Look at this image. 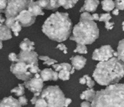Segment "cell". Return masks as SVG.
<instances>
[{
    "instance_id": "2",
    "label": "cell",
    "mask_w": 124,
    "mask_h": 107,
    "mask_svg": "<svg viewBox=\"0 0 124 107\" xmlns=\"http://www.w3.org/2000/svg\"><path fill=\"white\" fill-rule=\"evenodd\" d=\"M124 62L113 57L105 62H100L93 72V78L100 86L118 83L124 77Z\"/></svg>"
},
{
    "instance_id": "28",
    "label": "cell",
    "mask_w": 124,
    "mask_h": 107,
    "mask_svg": "<svg viewBox=\"0 0 124 107\" xmlns=\"http://www.w3.org/2000/svg\"><path fill=\"white\" fill-rule=\"evenodd\" d=\"M34 105H35L34 107H46L47 104L43 98L39 96Z\"/></svg>"
},
{
    "instance_id": "3",
    "label": "cell",
    "mask_w": 124,
    "mask_h": 107,
    "mask_svg": "<svg viewBox=\"0 0 124 107\" xmlns=\"http://www.w3.org/2000/svg\"><path fill=\"white\" fill-rule=\"evenodd\" d=\"M92 107H124V86L115 83L97 91L91 104Z\"/></svg>"
},
{
    "instance_id": "41",
    "label": "cell",
    "mask_w": 124,
    "mask_h": 107,
    "mask_svg": "<svg viewBox=\"0 0 124 107\" xmlns=\"http://www.w3.org/2000/svg\"><path fill=\"white\" fill-rule=\"evenodd\" d=\"M105 28L107 30H112L114 27V22H110V21H107V22H105Z\"/></svg>"
},
{
    "instance_id": "23",
    "label": "cell",
    "mask_w": 124,
    "mask_h": 107,
    "mask_svg": "<svg viewBox=\"0 0 124 107\" xmlns=\"http://www.w3.org/2000/svg\"><path fill=\"white\" fill-rule=\"evenodd\" d=\"M12 93H15L17 96H23L24 93H25V86L23 84H18L17 87L14 88L13 89L11 90L10 91Z\"/></svg>"
},
{
    "instance_id": "55",
    "label": "cell",
    "mask_w": 124,
    "mask_h": 107,
    "mask_svg": "<svg viewBox=\"0 0 124 107\" xmlns=\"http://www.w3.org/2000/svg\"><path fill=\"white\" fill-rule=\"evenodd\" d=\"M37 1H38V0H37Z\"/></svg>"
},
{
    "instance_id": "47",
    "label": "cell",
    "mask_w": 124,
    "mask_h": 107,
    "mask_svg": "<svg viewBox=\"0 0 124 107\" xmlns=\"http://www.w3.org/2000/svg\"><path fill=\"white\" fill-rule=\"evenodd\" d=\"M79 83L81 85H84L86 84V78L84 77H82L79 79Z\"/></svg>"
},
{
    "instance_id": "44",
    "label": "cell",
    "mask_w": 124,
    "mask_h": 107,
    "mask_svg": "<svg viewBox=\"0 0 124 107\" xmlns=\"http://www.w3.org/2000/svg\"><path fill=\"white\" fill-rule=\"evenodd\" d=\"M81 107H91V104L89 101H84L81 104Z\"/></svg>"
},
{
    "instance_id": "25",
    "label": "cell",
    "mask_w": 124,
    "mask_h": 107,
    "mask_svg": "<svg viewBox=\"0 0 124 107\" xmlns=\"http://www.w3.org/2000/svg\"><path fill=\"white\" fill-rule=\"evenodd\" d=\"M70 71H68L66 70H61L58 72V78H60L62 80H68L70 79Z\"/></svg>"
},
{
    "instance_id": "32",
    "label": "cell",
    "mask_w": 124,
    "mask_h": 107,
    "mask_svg": "<svg viewBox=\"0 0 124 107\" xmlns=\"http://www.w3.org/2000/svg\"><path fill=\"white\" fill-rule=\"evenodd\" d=\"M111 18H112V17L110 13H104V14H101V15L100 16L99 21L105 22L109 21Z\"/></svg>"
},
{
    "instance_id": "7",
    "label": "cell",
    "mask_w": 124,
    "mask_h": 107,
    "mask_svg": "<svg viewBox=\"0 0 124 107\" xmlns=\"http://www.w3.org/2000/svg\"><path fill=\"white\" fill-rule=\"evenodd\" d=\"M29 0H7V7L4 9L6 17H16L20 12L25 9Z\"/></svg>"
},
{
    "instance_id": "14",
    "label": "cell",
    "mask_w": 124,
    "mask_h": 107,
    "mask_svg": "<svg viewBox=\"0 0 124 107\" xmlns=\"http://www.w3.org/2000/svg\"><path fill=\"white\" fill-rule=\"evenodd\" d=\"M70 59L72 62L73 67L77 70H80L83 69L86 63V59L79 55L72 57Z\"/></svg>"
},
{
    "instance_id": "34",
    "label": "cell",
    "mask_w": 124,
    "mask_h": 107,
    "mask_svg": "<svg viewBox=\"0 0 124 107\" xmlns=\"http://www.w3.org/2000/svg\"><path fill=\"white\" fill-rule=\"evenodd\" d=\"M36 3L40 6L41 8H44L47 9L48 6H49V0H38L36 1Z\"/></svg>"
},
{
    "instance_id": "45",
    "label": "cell",
    "mask_w": 124,
    "mask_h": 107,
    "mask_svg": "<svg viewBox=\"0 0 124 107\" xmlns=\"http://www.w3.org/2000/svg\"><path fill=\"white\" fill-rule=\"evenodd\" d=\"M38 59H40V60H41V61H44H44L48 60L49 59V57H47V56H39V57H38Z\"/></svg>"
},
{
    "instance_id": "20",
    "label": "cell",
    "mask_w": 124,
    "mask_h": 107,
    "mask_svg": "<svg viewBox=\"0 0 124 107\" xmlns=\"http://www.w3.org/2000/svg\"><path fill=\"white\" fill-rule=\"evenodd\" d=\"M102 9L105 12H110L115 8V4L113 0H103L102 1Z\"/></svg>"
},
{
    "instance_id": "21",
    "label": "cell",
    "mask_w": 124,
    "mask_h": 107,
    "mask_svg": "<svg viewBox=\"0 0 124 107\" xmlns=\"http://www.w3.org/2000/svg\"><path fill=\"white\" fill-rule=\"evenodd\" d=\"M53 69L56 72H59L61 70H66L68 71H70L72 68V66L68 63H61V64H52Z\"/></svg>"
},
{
    "instance_id": "9",
    "label": "cell",
    "mask_w": 124,
    "mask_h": 107,
    "mask_svg": "<svg viewBox=\"0 0 124 107\" xmlns=\"http://www.w3.org/2000/svg\"><path fill=\"white\" fill-rule=\"evenodd\" d=\"M24 86L28 88L33 94L37 93H41L44 88V81L40 77L39 73L34 74V77L31 78L23 83Z\"/></svg>"
},
{
    "instance_id": "12",
    "label": "cell",
    "mask_w": 124,
    "mask_h": 107,
    "mask_svg": "<svg viewBox=\"0 0 124 107\" xmlns=\"http://www.w3.org/2000/svg\"><path fill=\"white\" fill-rule=\"evenodd\" d=\"M27 8L28 11L34 17L44 14V12L41 9L42 8H41L40 6L36 3V1H34L33 0H29Z\"/></svg>"
},
{
    "instance_id": "52",
    "label": "cell",
    "mask_w": 124,
    "mask_h": 107,
    "mask_svg": "<svg viewBox=\"0 0 124 107\" xmlns=\"http://www.w3.org/2000/svg\"><path fill=\"white\" fill-rule=\"evenodd\" d=\"M2 47H3L2 41H0V49H2Z\"/></svg>"
},
{
    "instance_id": "13",
    "label": "cell",
    "mask_w": 124,
    "mask_h": 107,
    "mask_svg": "<svg viewBox=\"0 0 124 107\" xmlns=\"http://www.w3.org/2000/svg\"><path fill=\"white\" fill-rule=\"evenodd\" d=\"M100 4L99 0H86L84 6L81 8L80 12H94L96 11L98 5Z\"/></svg>"
},
{
    "instance_id": "43",
    "label": "cell",
    "mask_w": 124,
    "mask_h": 107,
    "mask_svg": "<svg viewBox=\"0 0 124 107\" xmlns=\"http://www.w3.org/2000/svg\"><path fill=\"white\" fill-rule=\"evenodd\" d=\"M72 102V100L70 99H65L64 101V107H68Z\"/></svg>"
},
{
    "instance_id": "4",
    "label": "cell",
    "mask_w": 124,
    "mask_h": 107,
    "mask_svg": "<svg viewBox=\"0 0 124 107\" xmlns=\"http://www.w3.org/2000/svg\"><path fill=\"white\" fill-rule=\"evenodd\" d=\"M100 36V30L94 20H80L73 29L70 40L77 43L88 45L93 43Z\"/></svg>"
},
{
    "instance_id": "11",
    "label": "cell",
    "mask_w": 124,
    "mask_h": 107,
    "mask_svg": "<svg viewBox=\"0 0 124 107\" xmlns=\"http://www.w3.org/2000/svg\"><path fill=\"white\" fill-rule=\"evenodd\" d=\"M16 20L20 22L21 26L28 27L35 22L36 17L33 16L28 10L23 9L15 17Z\"/></svg>"
},
{
    "instance_id": "18",
    "label": "cell",
    "mask_w": 124,
    "mask_h": 107,
    "mask_svg": "<svg viewBox=\"0 0 124 107\" xmlns=\"http://www.w3.org/2000/svg\"><path fill=\"white\" fill-rule=\"evenodd\" d=\"M54 72V71H53L52 69L46 68V69L40 71L39 75L43 81H49V80H52Z\"/></svg>"
},
{
    "instance_id": "46",
    "label": "cell",
    "mask_w": 124,
    "mask_h": 107,
    "mask_svg": "<svg viewBox=\"0 0 124 107\" xmlns=\"http://www.w3.org/2000/svg\"><path fill=\"white\" fill-rule=\"evenodd\" d=\"M92 16L93 20H99V18H100V15H99V14H97V13H94V14H93Z\"/></svg>"
},
{
    "instance_id": "24",
    "label": "cell",
    "mask_w": 124,
    "mask_h": 107,
    "mask_svg": "<svg viewBox=\"0 0 124 107\" xmlns=\"http://www.w3.org/2000/svg\"><path fill=\"white\" fill-rule=\"evenodd\" d=\"M58 4H59L60 7L62 6L65 9L73 8L76 4H74V2L72 0H58Z\"/></svg>"
},
{
    "instance_id": "31",
    "label": "cell",
    "mask_w": 124,
    "mask_h": 107,
    "mask_svg": "<svg viewBox=\"0 0 124 107\" xmlns=\"http://www.w3.org/2000/svg\"><path fill=\"white\" fill-rule=\"evenodd\" d=\"M60 7L59 4H58V0H49V6L47 9H57Z\"/></svg>"
},
{
    "instance_id": "38",
    "label": "cell",
    "mask_w": 124,
    "mask_h": 107,
    "mask_svg": "<svg viewBox=\"0 0 124 107\" xmlns=\"http://www.w3.org/2000/svg\"><path fill=\"white\" fill-rule=\"evenodd\" d=\"M9 61H11L12 62H18V58H17V55L15 53H10L9 54Z\"/></svg>"
},
{
    "instance_id": "17",
    "label": "cell",
    "mask_w": 124,
    "mask_h": 107,
    "mask_svg": "<svg viewBox=\"0 0 124 107\" xmlns=\"http://www.w3.org/2000/svg\"><path fill=\"white\" fill-rule=\"evenodd\" d=\"M95 93L96 92L93 88H89L80 95V98L82 100H86L89 102H92L94 98Z\"/></svg>"
},
{
    "instance_id": "48",
    "label": "cell",
    "mask_w": 124,
    "mask_h": 107,
    "mask_svg": "<svg viewBox=\"0 0 124 107\" xmlns=\"http://www.w3.org/2000/svg\"><path fill=\"white\" fill-rule=\"evenodd\" d=\"M113 14H114V15H118L119 14V9H113Z\"/></svg>"
},
{
    "instance_id": "22",
    "label": "cell",
    "mask_w": 124,
    "mask_h": 107,
    "mask_svg": "<svg viewBox=\"0 0 124 107\" xmlns=\"http://www.w3.org/2000/svg\"><path fill=\"white\" fill-rule=\"evenodd\" d=\"M117 54H118V57L119 59H121L122 62L124 61V40L122 39L119 43H118V50H117Z\"/></svg>"
},
{
    "instance_id": "54",
    "label": "cell",
    "mask_w": 124,
    "mask_h": 107,
    "mask_svg": "<svg viewBox=\"0 0 124 107\" xmlns=\"http://www.w3.org/2000/svg\"><path fill=\"white\" fill-rule=\"evenodd\" d=\"M1 12H4V11H1V10H0V13H1Z\"/></svg>"
},
{
    "instance_id": "27",
    "label": "cell",
    "mask_w": 124,
    "mask_h": 107,
    "mask_svg": "<svg viewBox=\"0 0 124 107\" xmlns=\"http://www.w3.org/2000/svg\"><path fill=\"white\" fill-rule=\"evenodd\" d=\"M73 51L75 53H79V54H86L88 52L86 45L81 44V43H77L76 48L74 49Z\"/></svg>"
},
{
    "instance_id": "50",
    "label": "cell",
    "mask_w": 124,
    "mask_h": 107,
    "mask_svg": "<svg viewBox=\"0 0 124 107\" xmlns=\"http://www.w3.org/2000/svg\"><path fill=\"white\" fill-rule=\"evenodd\" d=\"M4 21H5V19L1 17V15L0 14V23H3V22H4Z\"/></svg>"
},
{
    "instance_id": "39",
    "label": "cell",
    "mask_w": 124,
    "mask_h": 107,
    "mask_svg": "<svg viewBox=\"0 0 124 107\" xmlns=\"http://www.w3.org/2000/svg\"><path fill=\"white\" fill-rule=\"evenodd\" d=\"M57 49H60V51H62L64 54H68V49L66 47V46L63 43H59L57 47H56Z\"/></svg>"
},
{
    "instance_id": "37",
    "label": "cell",
    "mask_w": 124,
    "mask_h": 107,
    "mask_svg": "<svg viewBox=\"0 0 124 107\" xmlns=\"http://www.w3.org/2000/svg\"><path fill=\"white\" fill-rule=\"evenodd\" d=\"M17 101L21 106H25L28 104V99H26L25 96H19V99Z\"/></svg>"
},
{
    "instance_id": "8",
    "label": "cell",
    "mask_w": 124,
    "mask_h": 107,
    "mask_svg": "<svg viewBox=\"0 0 124 107\" xmlns=\"http://www.w3.org/2000/svg\"><path fill=\"white\" fill-rule=\"evenodd\" d=\"M114 50L110 45H105L96 49L92 54V59L96 61L105 62L113 57Z\"/></svg>"
},
{
    "instance_id": "15",
    "label": "cell",
    "mask_w": 124,
    "mask_h": 107,
    "mask_svg": "<svg viewBox=\"0 0 124 107\" xmlns=\"http://www.w3.org/2000/svg\"><path fill=\"white\" fill-rule=\"evenodd\" d=\"M0 107H22L18 101L12 96L5 97L0 101Z\"/></svg>"
},
{
    "instance_id": "35",
    "label": "cell",
    "mask_w": 124,
    "mask_h": 107,
    "mask_svg": "<svg viewBox=\"0 0 124 107\" xmlns=\"http://www.w3.org/2000/svg\"><path fill=\"white\" fill-rule=\"evenodd\" d=\"M115 7L119 10H124V0H116L114 1Z\"/></svg>"
},
{
    "instance_id": "40",
    "label": "cell",
    "mask_w": 124,
    "mask_h": 107,
    "mask_svg": "<svg viewBox=\"0 0 124 107\" xmlns=\"http://www.w3.org/2000/svg\"><path fill=\"white\" fill-rule=\"evenodd\" d=\"M56 63H57V60H55V59H49L48 60H46V61H44V64H45V65H52V64H56Z\"/></svg>"
},
{
    "instance_id": "42",
    "label": "cell",
    "mask_w": 124,
    "mask_h": 107,
    "mask_svg": "<svg viewBox=\"0 0 124 107\" xmlns=\"http://www.w3.org/2000/svg\"><path fill=\"white\" fill-rule=\"evenodd\" d=\"M7 7V0H0V10L4 11Z\"/></svg>"
},
{
    "instance_id": "5",
    "label": "cell",
    "mask_w": 124,
    "mask_h": 107,
    "mask_svg": "<svg viewBox=\"0 0 124 107\" xmlns=\"http://www.w3.org/2000/svg\"><path fill=\"white\" fill-rule=\"evenodd\" d=\"M40 97L43 98L46 104V107H64L65 96L58 86H50L42 90Z\"/></svg>"
},
{
    "instance_id": "53",
    "label": "cell",
    "mask_w": 124,
    "mask_h": 107,
    "mask_svg": "<svg viewBox=\"0 0 124 107\" xmlns=\"http://www.w3.org/2000/svg\"><path fill=\"white\" fill-rule=\"evenodd\" d=\"M73 2H74V4H76L77 2H78V0H72Z\"/></svg>"
},
{
    "instance_id": "26",
    "label": "cell",
    "mask_w": 124,
    "mask_h": 107,
    "mask_svg": "<svg viewBox=\"0 0 124 107\" xmlns=\"http://www.w3.org/2000/svg\"><path fill=\"white\" fill-rule=\"evenodd\" d=\"M21 29H22V26L20 24V22L18 21H17V20L15 22V23L12 25V26L10 28V30L13 32L15 36H18L19 32L21 30Z\"/></svg>"
},
{
    "instance_id": "29",
    "label": "cell",
    "mask_w": 124,
    "mask_h": 107,
    "mask_svg": "<svg viewBox=\"0 0 124 107\" xmlns=\"http://www.w3.org/2000/svg\"><path fill=\"white\" fill-rule=\"evenodd\" d=\"M80 20H93L92 14H90L89 12H81V17H80Z\"/></svg>"
},
{
    "instance_id": "30",
    "label": "cell",
    "mask_w": 124,
    "mask_h": 107,
    "mask_svg": "<svg viewBox=\"0 0 124 107\" xmlns=\"http://www.w3.org/2000/svg\"><path fill=\"white\" fill-rule=\"evenodd\" d=\"M16 21V18L15 17H7V19L5 20L4 22H5V25L9 28H11V27L12 26V25L15 23V22Z\"/></svg>"
},
{
    "instance_id": "6",
    "label": "cell",
    "mask_w": 124,
    "mask_h": 107,
    "mask_svg": "<svg viewBox=\"0 0 124 107\" xmlns=\"http://www.w3.org/2000/svg\"><path fill=\"white\" fill-rule=\"evenodd\" d=\"M31 65L33 64H27L23 62L18 61L11 64L10 71L13 75L16 76L17 79L27 81L33 77V74L31 73L28 70Z\"/></svg>"
},
{
    "instance_id": "33",
    "label": "cell",
    "mask_w": 124,
    "mask_h": 107,
    "mask_svg": "<svg viewBox=\"0 0 124 107\" xmlns=\"http://www.w3.org/2000/svg\"><path fill=\"white\" fill-rule=\"evenodd\" d=\"M84 77L86 78V84L87 85V86L89 87V88H92L94 86V84H95L94 81L92 80V79L88 75H86Z\"/></svg>"
},
{
    "instance_id": "19",
    "label": "cell",
    "mask_w": 124,
    "mask_h": 107,
    "mask_svg": "<svg viewBox=\"0 0 124 107\" xmlns=\"http://www.w3.org/2000/svg\"><path fill=\"white\" fill-rule=\"evenodd\" d=\"M20 48L23 51H33L34 50V42L30 41L28 38H25L20 43Z\"/></svg>"
},
{
    "instance_id": "16",
    "label": "cell",
    "mask_w": 124,
    "mask_h": 107,
    "mask_svg": "<svg viewBox=\"0 0 124 107\" xmlns=\"http://www.w3.org/2000/svg\"><path fill=\"white\" fill-rule=\"evenodd\" d=\"M12 38V36L10 28H7L2 23H0V41H7Z\"/></svg>"
},
{
    "instance_id": "36",
    "label": "cell",
    "mask_w": 124,
    "mask_h": 107,
    "mask_svg": "<svg viewBox=\"0 0 124 107\" xmlns=\"http://www.w3.org/2000/svg\"><path fill=\"white\" fill-rule=\"evenodd\" d=\"M28 70L33 75V74H36V73H39L41 71L40 69H39V65H31Z\"/></svg>"
},
{
    "instance_id": "10",
    "label": "cell",
    "mask_w": 124,
    "mask_h": 107,
    "mask_svg": "<svg viewBox=\"0 0 124 107\" xmlns=\"http://www.w3.org/2000/svg\"><path fill=\"white\" fill-rule=\"evenodd\" d=\"M38 57L39 55L34 51L21 50L20 54L17 55L18 61L23 62L27 64H33V65H39Z\"/></svg>"
},
{
    "instance_id": "51",
    "label": "cell",
    "mask_w": 124,
    "mask_h": 107,
    "mask_svg": "<svg viewBox=\"0 0 124 107\" xmlns=\"http://www.w3.org/2000/svg\"><path fill=\"white\" fill-rule=\"evenodd\" d=\"M74 72H75V69L72 67L71 70H70V75H71V74H73V73H74Z\"/></svg>"
},
{
    "instance_id": "1",
    "label": "cell",
    "mask_w": 124,
    "mask_h": 107,
    "mask_svg": "<svg viewBox=\"0 0 124 107\" xmlns=\"http://www.w3.org/2000/svg\"><path fill=\"white\" fill-rule=\"evenodd\" d=\"M42 32L51 40L62 42L66 41L72 30V22L68 13L56 12L44 22Z\"/></svg>"
},
{
    "instance_id": "49",
    "label": "cell",
    "mask_w": 124,
    "mask_h": 107,
    "mask_svg": "<svg viewBox=\"0 0 124 107\" xmlns=\"http://www.w3.org/2000/svg\"><path fill=\"white\" fill-rule=\"evenodd\" d=\"M38 97H39V96H34L31 99V104H33V105L35 104V103H36V100H37Z\"/></svg>"
}]
</instances>
